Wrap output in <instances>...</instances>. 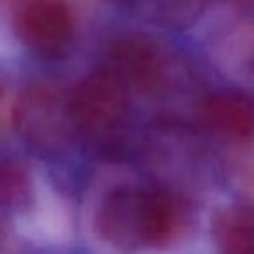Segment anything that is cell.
I'll return each instance as SVG.
<instances>
[{"label": "cell", "instance_id": "obj_1", "mask_svg": "<svg viewBox=\"0 0 254 254\" xmlns=\"http://www.w3.org/2000/svg\"><path fill=\"white\" fill-rule=\"evenodd\" d=\"M94 223L99 237L119 249L164 247L187 233L191 209L169 188L124 185L103 197Z\"/></svg>", "mask_w": 254, "mask_h": 254}, {"label": "cell", "instance_id": "obj_2", "mask_svg": "<svg viewBox=\"0 0 254 254\" xmlns=\"http://www.w3.org/2000/svg\"><path fill=\"white\" fill-rule=\"evenodd\" d=\"M77 134L101 152H117L131 126L129 87L108 68L85 77L70 94Z\"/></svg>", "mask_w": 254, "mask_h": 254}, {"label": "cell", "instance_id": "obj_3", "mask_svg": "<svg viewBox=\"0 0 254 254\" xmlns=\"http://www.w3.org/2000/svg\"><path fill=\"white\" fill-rule=\"evenodd\" d=\"M139 94L157 98L173 92L183 80L185 68L178 54L157 37L126 33L113 39L106 66Z\"/></svg>", "mask_w": 254, "mask_h": 254}, {"label": "cell", "instance_id": "obj_4", "mask_svg": "<svg viewBox=\"0 0 254 254\" xmlns=\"http://www.w3.org/2000/svg\"><path fill=\"white\" fill-rule=\"evenodd\" d=\"M12 120L23 141L46 155L63 152L77 134L70 94L49 82L28 85L18 96Z\"/></svg>", "mask_w": 254, "mask_h": 254}, {"label": "cell", "instance_id": "obj_5", "mask_svg": "<svg viewBox=\"0 0 254 254\" xmlns=\"http://www.w3.org/2000/svg\"><path fill=\"white\" fill-rule=\"evenodd\" d=\"M12 28L19 42L40 56H60L75 37L70 0H14Z\"/></svg>", "mask_w": 254, "mask_h": 254}, {"label": "cell", "instance_id": "obj_6", "mask_svg": "<svg viewBox=\"0 0 254 254\" xmlns=\"http://www.w3.org/2000/svg\"><path fill=\"white\" fill-rule=\"evenodd\" d=\"M198 120L209 134L232 143L254 138V99L246 92L216 91L198 103Z\"/></svg>", "mask_w": 254, "mask_h": 254}, {"label": "cell", "instance_id": "obj_7", "mask_svg": "<svg viewBox=\"0 0 254 254\" xmlns=\"http://www.w3.org/2000/svg\"><path fill=\"white\" fill-rule=\"evenodd\" d=\"M211 233L223 253H254V204H232L219 209L212 218Z\"/></svg>", "mask_w": 254, "mask_h": 254}, {"label": "cell", "instance_id": "obj_8", "mask_svg": "<svg viewBox=\"0 0 254 254\" xmlns=\"http://www.w3.org/2000/svg\"><path fill=\"white\" fill-rule=\"evenodd\" d=\"M141 19L160 28L180 30L198 18L204 0H122Z\"/></svg>", "mask_w": 254, "mask_h": 254}, {"label": "cell", "instance_id": "obj_9", "mask_svg": "<svg viewBox=\"0 0 254 254\" xmlns=\"http://www.w3.org/2000/svg\"><path fill=\"white\" fill-rule=\"evenodd\" d=\"M30 197L26 169L18 162H0V209L21 207Z\"/></svg>", "mask_w": 254, "mask_h": 254}, {"label": "cell", "instance_id": "obj_10", "mask_svg": "<svg viewBox=\"0 0 254 254\" xmlns=\"http://www.w3.org/2000/svg\"><path fill=\"white\" fill-rule=\"evenodd\" d=\"M232 49L244 64L254 68V21L244 25L232 37Z\"/></svg>", "mask_w": 254, "mask_h": 254}, {"label": "cell", "instance_id": "obj_11", "mask_svg": "<svg viewBox=\"0 0 254 254\" xmlns=\"http://www.w3.org/2000/svg\"><path fill=\"white\" fill-rule=\"evenodd\" d=\"M223 4H230V5H239V7H246V5H253L254 0H219Z\"/></svg>", "mask_w": 254, "mask_h": 254}, {"label": "cell", "instance_id": "obj_12", "mask_svg": "<svg viewBox=\"0 0 254 254\" xmlns=\"http://www.w3.org/2000/svg\"><path fill=\"white\" fill-rule=\"evenodd\" d=\"M2 96H4V77L0 73V99H2Z\"/></svg>", "mask_w": 254, "mask_h": 254}]
</instances>
